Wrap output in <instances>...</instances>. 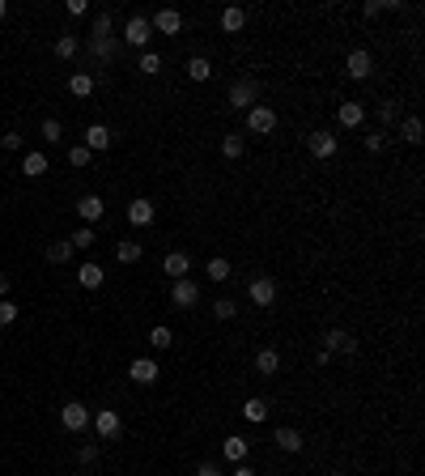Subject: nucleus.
Instances as JSON below:
<instances>
[{"label": "nucleus", "instance_id": "obj_38", "mask_svg": "<svg viewBox=\"0 0 425 476\" xmlns=\"http://www.w3.org/2000/svg\"><path fill=\"white\" fill-rule=\"evenodd\" d=\"M136 68H141L145 77H153V73H162V56H157V51H141V60H136Z\"/></svg>", "mask_w": 425, "mask_h": 476}, {"label": "nucleus", "instance_id": "obj_10", "mask_svg": "<svg viewBox=\"0 0 425 476\" xmlns=\"http://www.w3.org/2000/svg\"><path fill=\"white\" fill-rule=\"evenodd\" d=\"M345 73L353 77V81H366L370 73H375V56H370L366 47H357V51H349V60H345Z\"/></svg>", "mask_w": 425, "mask_h": 476}, {"label": "nucleus", "instance_id": "obj_24", "mask_svg": "<svg viewBox=\"0 0 425 476\" xmlns=\"http://www.w3.org/2000/svg\"><path fill=\"white\" fill-rule=\"evenodd\" d=\"M255 370H259V375H277V370H281V353L277 349H259L255 353Z\"/></svg>", "mask_w": 425, "mask_h": 476}, {"label": "nucleus", "instance_id": "obj_27", "mask_svg": "<svg viewBox=\"0 0 425 476\" xmlns=\"http://www.w3.org/2000/svg\"><path fill=\"white\" fill-rule=\"evenodd\" d=\"M243 26H247V13H243L238 5H230V9H222V30H226V34H238Z\"/></svg>", "mask_w": 425, "mask_h": 476}, {"label": "nucleus", "instance_id": "obj_45", "mask_svg": "<svg viewBox=\"0 0 425 476\" xmlns=\"http://www.w3.org/2000/svg\"><path fill=\"white\" fill-rule=\"evenodd\" d=\"M196 476H222V463L217 459H200L196 463Z\"/></svg>", "mask_w": 425, "mask_h": 476}, {"label": "nucleus", "instance_id": "obj_22", "mask_svg": "<svg viewBox=\"0 0 425 476\" xmlns=\"http://www.w3.org/2000/svg\"><path fill=\"white\" fill-rule=\"evenodd\" d=\"M247 451H251V447H247V438H238V434H230V438L222 442V455H226L230 463H247Z\"/></svg>", "mask_w": 425, "mask_h": 476}, {"label": "nucleus", "instance_id": "obj_3", "mask_svg": "<svg viewBox=\"0 0 425 476\" xmlns=\"http://www.w3.org/2000/svg\"><path fill=\"white\" fill-rule=\"evenodd\" d=\"M149 38H153L149 17H145V13H132L128 26H124V34H120V43H124V47H149Z\"/></svg>", "mask_w": 425, "mask_h": 476}, {"label": "nucleus", "instance_id": "obj_26", "mask_svg": "<svg viewBox=\"0 0 425 476\" xmlns=\"http://www.w3.org/2000/svg\"><path fill=\"white\" fill-rule=\"evenodd\" d=\"M111 26H115L111 9H98L94 13V26H89V38H111Z\"/></svg>", "mask_w": 425, "mask_h": 476}, {"label": "nucleus", "instance_id": "obj_8", "mask_svg": "<svg viewBox=\"0 0 425 476\" xmlns=\"http://www.w3.org/2000/svg\"><path fill=\"white\" fill-rule=\"evenodd\" d=\"M171 302H175L179 310H192V306L200 302V281H192V277L175 281V285H171Z\"/></svg>", "mask_w": 425, "mask_h": 476}, {"label": "nucleus", "instance_id": "obj_6", "mask_svg": "<svg viewBox=\"0 0 425 476\" xmlns=\"http://www.w3.org/2000/svg\"><path fill=\"white\" fill-rule=\"evenodd\" d=\"M306 149L319 157V162H328V157H336V149H340V140L328 132V128H315L310 136H306Z\"/></svg>", "mask_w": 425, "mask_h": 476}, {"label": "nucleus", "instance_id": "obj_21", "mask_svg": "<svg viewBox=\"0 0 425 476\" xmlns=\"http://www.w3.org/2000/svg\"><path fill=\"white\" fill-rule=\"evenodd\" d=\"M396 128H400V140H404V145H421V136H425V128H421L417 115H404Z\"/></svg>", "mask_w": 425, "mask_h": 476}, {"label": "nucleus", "instance_id": "obj_36", "mask_svg": "<svg viewBox=\"0 0 425 476\" xmlns=\"http://www.w3.org/2000/svg\"><path fill=\"white\" fill-rule=\"evenodd\" d=\"M141 255H145V251H141V243H132V238H124V243L115 247V259H120V264H136Z\"/></svg>", "mask_w": 425, "mask_h": 476}, {"label": "nucleus", "instance_id": "obj_35", "mask_svg": "<svg viewBox=\"0 0 425 476\" xmlns=\"http://www.w3.org/2000/svg\"><path fill=\"white\" fill-rule=\"evenodd\" d=\"M149 345H153V349H171V345H175V332H171L166 324H157V328H149Z\"/></svg>", "mask_w": 425, "mask_h": 476}, {"label": "nucleus", "instance_id": "obj_33", "mask_svg": "<svg viewBox=\"0 0 425 476\" xmlns=\"http://www.w3.org/2000/svg\"><path fill=\"white\" fill-rule=\"evenodd\" d=\"M187 77H192V81H208V77H212V60L192 56V60H187Z\"/></svg>", "mask_w": 425, "mask_h": 476}, {"label": "nucleus", "instance_id": "obj_2", "mask_svg": "<svg viewBox=\"0 0 425 476\" xmlns=\"http://www.w3.org/2000/svg\"><path fill=\"white\" fill-rule=\"evenodd\" d=\"M259 102V81L255 77H238L234 85H230V107L234 111H251Z\"/></svg>", "mask_w": 425, "mask_h": 476}, {"label": "nucleus", "instance_id": "obj_19", "mask_svg": "<svg viewBox=\"0 0 425 476\" xmlns=\"http://www.w3.org/2000/svg\"><path fill=\"white\" fill-rule=\"evenodd\" d=\"M273 442H277L285 455H298V451L306 447V442H302V434H298V430H289V426H281V430L273 434Z\"/></svg>", "mask_w": 425, "mask_h": 476}, {"label": "nucleus", "instance_id": "obj_15", "mask_svg": "<svg viewBox=\"0 0 425 476\" xmlns=\"http://www.w3.org/2000/svg\"><path fill=\"white\" fill-rule=\"evenodd\" d=\"M324 349H328V353H357V340H353L345 328H332V332L324 336Z\"/></svg>", "mask_w": 425, "mask_h": 476}, {"label": "nucleus", "instance_id": "obj_23", "mask_svg": "<svg viewBox=\"0 0 425 476\" xmlns=\"http://www.w3.org/2000/svg\"><path fill=\"white\" fill-rule=\"evenodd\" d=\"M22 171H26V179H38V175H47V153L30 149V153L22 157Z\"/></svg>", "mask_w": 425, "mask_h": 476}, {"label": "nucleus", "instance_id": "obj_31", "mask_svg": "<svg viewBox=\"0 0 425 476\" xmlns=\"http://www.w3.org/2000/svg\"><path fill=\"white\" fill-rule=\"evenodd\" d=\"M379 120H383V128H396V124H400V102H396V98H383V102H379ZM383 128H379V132H383Z\"/></svg>", "mask_w": 425, "mask_h": 476}, {"label": "nucleus", "instance_id": "obj_29", "mask_svg": "<svg viewBox=\"0 0 425 476\" xmlns=\"http://www.w3.org/2000/svg\"><path fill=\"white\" fill-rule=\"evenodd\" d=\"M243 417L251 421V426H259V421L268 417V400H259V396H251V400L243 404Z\"/></svg>", "mask_w": 425, "mask_h": 476}, {"label": "nucleus", "instance_id": "obj_16", "mask_svg": "<svg viewBox=\"0 0 425 476\" xmlns=\"http://www.w3.org/2000/svg\"><path fill=\"white\" fill-rule=\"evenodd\" d=\"M85 149H89V153L111 149V128H106V124H89V128H85Z\"/></svg>", "mask_w": 425, "mask_h": 476}, {"label": "nucleus", "instance_id": "obj_43", "mask_svg": "<svg viewBox=\"0 0 425 476\" xmlns=\"http://www.w3.org/2000/svg\"><path fill=\"white\" fill-rule=\"evenodd\" d=\"M98 459V442H81L77 447V463H94Z\"/></svg>", "mask_w": 425, "mask_h": 476}, {"label": "nucleus", "instance_id": "obj_47", "mask_svg": "<svg viewBox=\"0 0 425 476\" xmlns=\"http://www.w3.org/2000/svg\"><path fill=\"white\" fill-rule=\"evenodd\" d=\"M69 13H73V17H85L89 5H85V0H69Z\"/></svg>", "mask_w": 425, "mask_h": 476}, {"label": "nucleus", "instance_id": "obj_12", "mask_svg": "<svg viewBox=\"0 0 425 476\" xmlns=\"http://www.w3.org/2000/svg\"><path fill=\"white\" fill-rule=\"evenodd\" d=\"M149 26H153L157 34H179V30H183V13H179V9H157V13L149 17Z\"/></svg>", "mask_w": 425, "mask_h": 476}, {"label": "nucleus", "instance_id": "obj_30", "mask_svg": "<svg viewBox=\"0 0 425 476\" xmlns=\"http://www.w3.org/2000/svg\"><path fill=\"white\" fill-rule=\"evenodd\" d=\"M69 94H73V98H89V94H94V77H89V73H73V77H69Z\"/></svg>", "mask_w": 425, "mask_h": 476}, {"label": "nucleus", "instance_id": "obj_39", "mask_svg": "<svg viewBox=\"0 0 425 476\" xmlns=\"http://www.w3.org/2000/svg\"><path fill=\"white\" fill-rule=\"evenodd\" d=\"M234 315H238V306H234V298H217V302H212V319H234Z\"/></svg>", "mask_w": 425, "mask_h": 476}, {"label": "nucleus", "instance_id": "obj_13", "mask_svg": "<svg viewBox=\"0 0 425 476\" xmlns=\"http://www.w3.org/2000/svg\"><path fill=\"white\" fill-rule=\"evenodd\" d=\"M77 213H81V222H85V226H94V222L106 213V204H102V196H94V192H89V196H81V200H77Z\"/></svg>", "mask_w": 425, "mask_h": 476}, {"label": "nucleus", "instance_id": "obj_48", "mask_svg": "<svg viewBox=\"0 0 425 476\" xmlns=\"http://www.w3.org/2000/svg\"><path fill=\"white\" fill-rule=\"evenodd\" d=\"M379 13H383V9H379V0H370V5H361V17H366V22H370V17H379Z\"/></svg>", "mask_w": 425, "mask_h": 476}, {"label": "nucleus", "instance_id": "obj_50", "mask_svg": "<svg viewBox=\"0 0 425 476\" xmlns=\"http://www.w3.org/2000/svg\"><path fill=\"white\" fill-rule=\"evenodd\" d=\"M0 298H9V277H0Z\"/></svg>", "mask_w": 425, "mask_h": 476}, {"label": "nucleus", "instance_id": "obj_20", "mask_svg": "<svg viewBox=\"0 0 425 476\" xmlns=\"http://www.w3.org/2000/svg\"><path fill=\"white\" fill-rule=\"evenodd\" d=\"M336 120H340V128H361V120H366V107H361V102H340Z\"/></svg>", "mask_w": 425, "mask_h": 476}, {"label": "nucleus", "instance_id": "obj_40", "mask_svg": "<svg viewBox=\"0 0 425 476\" xmlns=\"http://www.w3.org/2000/svg\"><path fill=\"white\" fill-rule=\"evenodd\" d=\"M69 243H73V251H89V247H94V226H81Z\"/></svg>", "mask_w": 425, "mask_h": 476}, {"label": "nucleus", "instance_id": "obj_5", "mask_svg": "<svg viewBox=\"0 0 425 476\" xmlns=\"http://www.w3.org/2000/svg\"><path fill=\"white\" fill-rule=\"evenodd\" d=\"M89 417H94V412H89L81 400H69V404L60 408V426H64L69 434H81V430L89 426Z\"/></svg>", "mask_w": 425, "mask_h": 476}, {"label": "nucleus", "instance_id": "obj_14", "mask_svg": "<svg viewBox=\"0 0 425 476\" xmlns=\"http://www.w3.org/2000/svg\"><path fill=\"white\" fill-rule=\"evenodd\" d=\"M162 273H166V277H171V281H183V277H187V273H192V259H187V255H183V251H171V255H166V259H162Z\"/></svg>", "mask_w": 425, "mask_h": 476}, {"label": "nucleus", "instance_id": "obj_51", "mask_svg": "<svg viewBox=\"0 0 425 476\" xmlns=\"http://www.w3.org/2000/svg\"><path fill=\"white\" fill-rule=\"evenodd\" d=\"M5 13H9V5H5V0H0V22H5Z\"/></svg>", "mask_w": 425, "mask_h": 476}, {"label": "nucleus", "instance_id": "obj_11", "mask_svg": "<svg viewBox=\"0 0 425 476\" xmlns=\"http://www.w3.org/2000/svg\"><path fill=\"white\" fill-rule=\"evenodd\" d=\"M89 421H94V434H98V438H115V434L124 430V421H120L115 408H98Z\"/></svg>", "mask_w": 425, "mask_h": 476}, {"label": "nucleus", "instance_id": "obj_32", "mask_svg": "<svg viewBox=\"0 0 425 476\" xmlns=\"http://www.w3.org/2000/svg\"><path fill=\"white\" fill-rule=\"evenodd\" d=\"M38 136H43L47 145H60V140H64V124H60V120H43V124H38Z\"/></svg>", "mask_w": 425, "mask_h": 476}, {"label": "nucleus", "instance_id": "obj_34", "mask_svg": "<svg viewBox=\"0 0 425 476\" xmlns=\"http://www.w3.org/2000/svg\"><path fill=\"white\" fill-rule=\"evenodd\" d=\"M77 51H81V38H77V34H60V38H56V56H60V60H73Z\"/></svg>", "mask_w": 425, "mask_h": 476}, {"label": "nucleus", "instance_id": "obj_37", "mask_svg": "<svg viewBox=\"0 0 425 476\" xmlns=\"http://www.w3.org/2000/svg\"><path fill=\"white\" fill-rule=\"evenodd\" d=\"M47 259H51V264H69V259H73V243H69V238L51 243V247H47Z\"/></svg>", "mask_w": 425, "mask_h": 476}, {"label": "nucleus", "instance_id": "obj_46", "mask_svg": "<svg viewBox=\"0 0 425 476\" xmlns=\"http://www.w3.org/2000/svg\"><path fill=\"white\" fill-rule=\"evenodd\" d=\"M0 145H5V149H22V132H5V136H0Z\"/></svg>", "mask_w": 425, "mask_h": 476}, {"label": "nucleus", "instance_id": "obj_1", "mask_svg": "<svg viewBox=\"0 0 425 476\" xmlns=\"http://www.w3.org/2000/svg\"><path fill=\"white\" fill-rule=\"evenodd\" d=\"M247 132L251 136H273L277 132V111L268 107V102H255V107L247 111Z\"/></svg>", "mask_w": 425, "mask_h": 476}, {"label": "nucleus", "instance_id": "obj_42", "mask_svg": "<svg viewBox=\"0 0 425 476\" xmlns=\"http://www.w3.org/2000/svg\"><path fill=\"white\" fill-rule=\"evenodd\" d=\"M13 319H17V306H13L9 298H0V328H9Z\"/></svg>", "mask_w": 425, "mask_h": 476}, {"label": "nucleus", "instance_id": "obj_28", "mask_svg": "<svg viewBox=\"0 0 425 476\" xmlns=\"http://www.w3.org/2000/svg\"><path fill=\"white\" fill-rule=\"evenodd\" d=\"M204 273H208V281H217V285H226V281H230V259H226V255H212Z\"/></svg>", "mask_w": 425, "mask_h": 476}, {"label": "nucleus", "instance_id": "obj_44", "mask_svg": "<svg viewBox=\"0 0 425 476\" xmlns=\"http://www.w3.org/2000/svg\"><path fill=\"white\" fill-rule=\"evenodd\" d=\"M383 145H387V132H366V149L370 153H383Z\"/></svg>", "mask_w": 425, "mask_h": 476}, {"label": "nucleus", "instance_id": "obj_4", "mask_svg": "<svg viewBox=\"0 0 425 476\" xmlns=\"http://www.w3.org/2000/svg\"><path fill=\"white\" fill-rule=\"evenodd\" d=\"M247 298L259 306V310H268L273 302H277V281L268 277V273H259V277H251V285H247Z\"/></svg>", "mask_w": 425, "mask_h": 476}, {"label": "nucleus", "instance_id": "obj_18", "mask_svg": "<svg viewBox=\"0 0 425 476\" xmlns=\"http://www.w3.org/2000/svg\"><path fill=\"white\" fill-rule=\"evenodd\" d=\"M102 281H106L102 264H94V259H89V264H81V268H77V285H81V289H98Z\"/></svg>", "mask_w": 425, "mask_h": 476}, {"label": "nucleus", "instance_id": "obj_41", "mask_svg": "<svg viewBox=\"0 0 425 476\" xmlns=\"http://www.w3.org/2000/svg\"><path fill=\"white\" fill-rule=\"evenodd\" d=\"M89 157H94V153H89L85 145H73V149H69V166H77V171H81V166H89Z\"/></svg>", "mask_w": 425, "mask_h": 476}, {"label": "nucleus", "instance_id": "obj_25", "mask_svg": "<svg viewBox=\"0 0 425 476\" xmlns=\"http://www.w3.org/2000/svg\"><path fill=\"white\" fill-rule=\"evenodd\" d=\"M243 153H247V140H243V132H230V136H222V157L238 162Z\"/></svg>", "mask_w": 425, "mask_h": 476}, {"label": "nucleus", "instance_id": "obj_49", "mask_svg": "<svg viewBox=\"0 0 425 476\" xmlns=\"http://www.w3.org/2000/svg\"><path fill=\"white\" fill-rule=\"evenodd\" d=\"M230 476H259V472H255L251 463H234V472H230Z\"/></svg>", "mask_w": 425, "mask_h": 476}, {"label": "nucleus", "instance_id": "obj_17", "mask_svg": "<svg viewBox=\"0 0 425 476\" xmlns=\"http://www.w3.org/2000/svg\"><path fill=\"white\" fill-rule=\"evenodd\" d=\"M128 222H132L136 230H145V226L153 222V200H145V196L132 200V204H128Z\"/></svg>", "mask_w": 425, "mask_h": 476}, {"label": "nucleus", "instance_id": "obj_9", "mask_svg": "<svg viewBox=\"0 0 425 476\" xmlns=\"http://www.w3.org/2000/svg\"><path fill=\"white\" fill-rule=\"evenodd\" d=\"M128 379H132V383H141V387H149V383L162 379V366H157L153 357H136V361L128 366Z\"/></svg>", "mask_w": 425, "mask_h": 476}, {"label": "nucleus", "instance_id": "obj_7", "mask_svg": "<svg viewBox=\"0 0 425 476\" xmlns=\"http://www.w3.org/2000/svg\"><path fill=\"white\" fill-rule=\"evenodd\" d=\"M85 47H89V56H94L98 64H111V60H120V51H124L120 34H111V38H85Z\"/></svg>", "mask_w": 425, "mask_h": 476}]
</instances>
